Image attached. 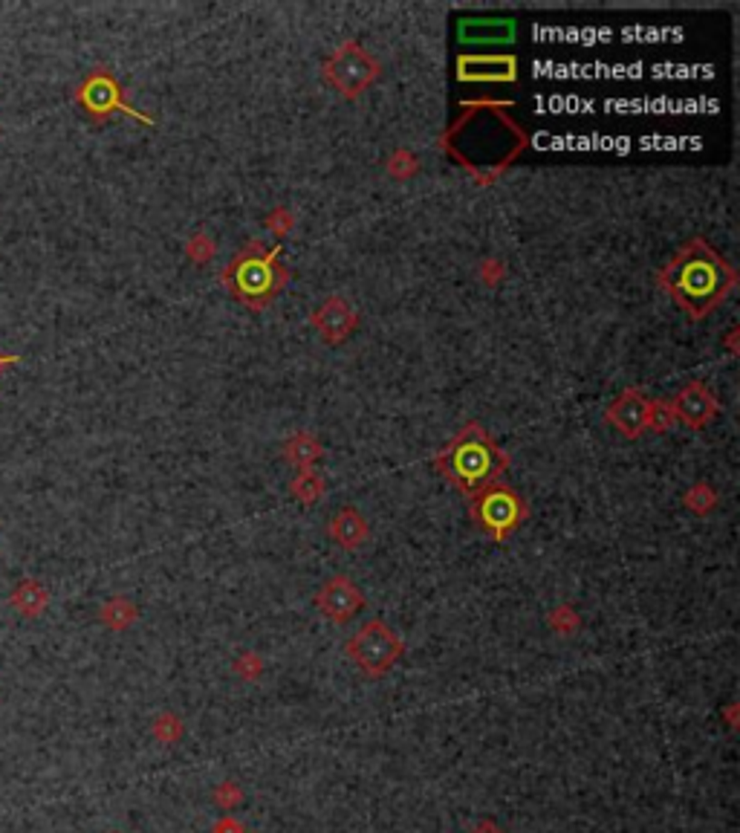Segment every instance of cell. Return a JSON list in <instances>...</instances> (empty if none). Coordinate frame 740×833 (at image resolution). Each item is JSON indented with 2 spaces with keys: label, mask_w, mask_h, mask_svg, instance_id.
Returning <instances> with one entry per match:
<instances>
[{
  "label": "cell",
  "mask_w": 740,
  "mask_h": 833,
  "mask_svg": "<svg viewBox=\"0 0 740 833\" xmlns=\"http://www.w3.org/2000/svg\"><path fill=\"white\" fill-rule=\"evenodd\" d=\"M437 466L446 478L463 492L478 495L483 486L495 483V478L507 469V458L478 426H469L463 434L451 440V446L437 458Z\"/></svg>",
  "instance_id": "7a4b0ae2"
},
{
  "label": "cell",
  "mask_w": 740,
  "mask_h": 833,
  "mask_svg": "<svg viewBox=\"0 0 740 833\" xmlns=\"http://www.w3.org/2000/svg\"><path fill=\"white\" fill-rule=\"evenodd\" d=\"M281 284L275 255L261 253L258 246L246 249L229 263V287L246 304H263Z\"/></svg>",
  "instance_id": "3957f363"
},
{
  "label": "cell",
  "mask_w": 740,
  "mask_h": 833,
  "mask_svg": "<svg viewBox=\"0 0 740 833\" xmlns=\"http://www.w3.org/2000/svg\"><path fill=\"white\" fill-rule=\"evenodd\" d=\"M350 651L368 671H382L393 663V659H397L400 642L382 622H370L368 628H361V631L353 637Z\"/></svg>",
  "instance_id": "8992f818"
},
{
  "label": "cell",
  "mask_w": 740,
  "mask_h": 833,
  "mask_svg": "<svg viewBox=\"0 0 740 833\" xmlns=\"http://www.w3.org/2000/svg\"><path fill=\"white\" fill-rule=\"evenodd\" d=\"M659 284L688 316L703 319L735 290L737 273L705 241H691L659 270Z\"/></svg>",
  "instance_id": "6da1fadb"
},
{
  "label": "cell",
  "mask_w": 740,
  "mask_h": 833,
  "mask_svg": "<svg viewBox=\"0 0 740 833\" xmlns=\"http://www.w3.org/2000/svg\"><path fill=\"white\" fill-rule=\"evenodd\" d=\"M458 35L466 44H507L515 35V24L498 18H466L458 26Z\"/></svg>",
  "instance_id": "30bf717a"
},
{
  "label": "cell",
  "mask_w": 740,
  "mask_h": 833,
  "mask_svg": "<svg viewBox=\"0 0 740 833\" xmlns=\"http://www.w3.org/2000/svg\"><path fill=\"white\" fill-rule=\"evenodd\" d=\"M15 362H18V356H0V368H4V365H15Z\"/></svg>",
  "instance_id": "7c38bea8"
},
{
  "label": "cell",
  "mask_w": 740,
  "mask_h": 833,
  "mask_svg": "<svg viewBox=\"0 0 740 833\" xmlns=\"http://www.w3.org/2000/svg\"><path fill=\"white\" fill-rule=\"evenodd\" d=\"M350 327H353L350 307H344L341 298H330L327 307L319 312V330L330 342H339L344 333H350Z\"/></svg>",
  "instance_id": "8fae6325"
},
{
  "label": "cell",
  "mask_w": 740,
  "mask_h": 833,
  "mask_svg": "<svg viewBox=\"0 0 740 833\" xmlns=\"http://www.w3.org/2000/svg\"><path fill=\"white\" fill-rule=\"evenodd\" d=\"M720 412V402L703 382H688L676 391L674 397V417L686 422L688 429H703L708 426Z\"/></svg>",
  "instance_id": "ba28073f"
},
{
  "label": "cell",
  "mask_w": 740,
  "mask_h": 833,
  "mask_svg": "<svg viewBox=\"0 0 740 833\" xmlns=\"http://www.w3.org/2000/svg\"><path fill=\"white\" fill-rule=\"evenodd\" d=\"M518 61L512 55H463L458 61L460 82H515Z\"/></svg>",
  "instance_id": "9c48e42d"
},
{
  "label": "cell",
  "mask_w": 740,
  "mask_h": 833,
  "mask_svg": "<svg viewBox=\"0 0 740 833\" xmlns=\"http://www.w3.org/2000/svg\"><path fill=\"white\" fill-rule=\"evenodd\" d=\"M324 75L341 96L356 99L359 93H365L376 78H380V64L376 58L368 55L359 44H341L339 50L324 61Z\"/></svg>",
  "instance_id": "277c9868"
},
{
  "label": "cell",
  "mask_w": 740,
  "mask_h": 833,
  "mask_svg": "<svg viewBox=\"0 0 740 833\" xmlns=\"http://www.w3.org/2000/svg\"><path fill=\"white\" fill-rule=\"evenodd\" d=\"M475 518L478 524L492 532L495 539H503L512 532L524 518V501L503 483H489L475 495Z\"/></svg>",
  "instance_id": "5b68a950"
},
{
  "label": "cell",
  "mask_w": 740,
  "mask_h": 833,
  "mask_svg": "<svg viewBox=\"0 0 740 833\" xmlns=\"http://www.w3.org/2000/svg\"><path fill=\"white\" fill-rule=\"evenodd\" d=\"M605 417L617 431H622L627 437H639L654 422V405L645 400L642 391L627 388L607 405Z\"/></svg>",
  "instance_id": "52a82bcc"
}]
</instances>
